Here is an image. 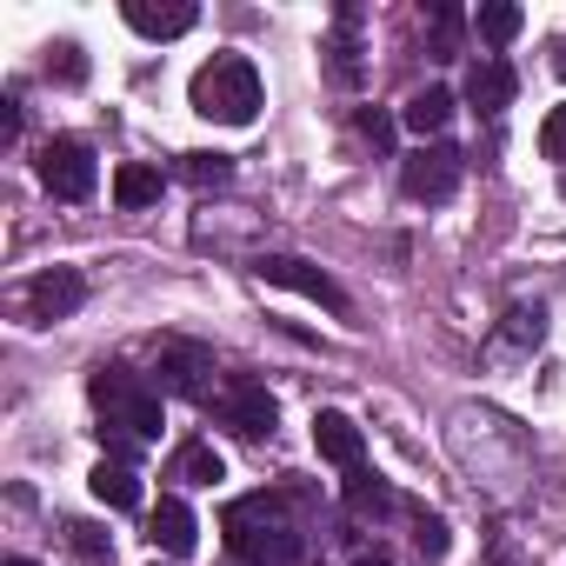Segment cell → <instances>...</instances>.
Wrapping results in <instances>:
<instances>
[{
  "label": "cell",
  "mask_w": 566,
  "mask_h": 566,
  "mask_svg": "<svg viewBox=\"0 0 566 566\" xmlns=\"http://www.w3.org/2000/svg\"><path fill=\"white\" fill-rule=\"evenodd\" d=\"M87 400L101 407V440L114 447V460H127L134 447L160 440V394L134 374V367H94L87 380Z\"/></svg>",
  "instance_id": "1"
},
{
  "label": "cell",
  "mask_w": 566,
  "mask_h": 566,
  "mask_svg": "<svg viewBox=\"0 0 566 566\" xmlns=\"http://www.w3.org/2000/svg\"><path fill=\"white\" fill-rule=\"evenodd\" d=\"M147 533H154V546H167V553H193V539H200L193 506H187L180 493H160V506L147 513Z\"/></svg>",
  "instance_id": "13"
},
{
  "label": "cell",
  "mask_w": 566,
  "mask_h": 566,
  "mask_svg": "<svg viewBox=\"0 0 566 566\" xmlns=\"http://www.w3.org/2000/svg\"><path fill=\"white\" fill-rule=\"evenodd\" d=\"M174 480H187V486H213V480H227V467H220V453H213L207 440H187V447L174 453Z\"/></svg>",
  "instance_id": "20"
},
{
  "label": "cell",
  "mask_w": 566,
  "mask_h": 566,
  "mask_svg": "<svg viewBox=\"0 0 566 566\" xmlns=\"http://www.w3.org/2000/svg\"><path fill=\"white\" fill-rule=\"evenodd\" d=\"M460 41H467V8L460 0H433L427 8V54L433 61H460Z\"/></svg>",
  "instance_id": "14"
},
{
  "label": "cell",
  "mask_w": 566,
  "mask_h": 566,
  "mask_svg": "<svg viewBox=\"0 0 566 566\" xmlns=\"http://www.w3.org/2000/svg\"><path fill=\"white\" fill-rule=\"evenodd\" d=\"M486 566H520V559L513 553H486Z\"/></svg>",
  "instance_id": "31"
},
{
  "label": "cell",
  "mask_w": 566,
  "mask_h": 566,
  "mask_svg": "<svg viewBox=\"0 0 566 566\" xmlns=\"http://www.w3.org/2000/svg\"><path fill=\"white\" fill-rule=\"evenodd\" d=\"M67 539H74V553H81V559H94V566H114V546H107V533H101V526H87V520H67Z\"/></svg>",
  "instance_id": "26"
},
{
  "label": "cell",
  "mask_w": 566,
  "mask_h": 566,
  "mask_svg": "<svg viewBox=\"0 0 566 566\" xmlns=\"http://www.w3.org/2000/svg\"><path fill=\"white\" fill-rule=\"evenodd\" d=\"M0 566H41V559H21V553H14V559H0Z\"/></svg>",
  "instance_id": "32"
},
{
  "label": "cell",
  "mask_w": 566,
  "mask_h": 566,
  "mask_svg": "<svg viewBox=\"0 0 566 566\" xmlns=\"http://www.w3.org/2000/svg\"><path fill=\"white\" fill-rule=\"evenodd\" d=\"M553 74H559V81H566V41H559V48H553Z\"/></svg>",
  "instance_id": "30"
},
{
  "label": "cell",
  "mask_w": 566,
  "mask_h": 566,
  "mask_svg": "<svg viewBox=\"0 0 566 566\" xmlns=\"http://www.w3.org/2000/svg\"><path fill=\"white\" fill-rule=\"evenodd\" d=\"M347 513H360V520H367V513H374V520H387V513H400V493H394L380 473H367V467H360V473H347Z\"/></svg>",
  "instance_id": "17"
},
{
  "label": "cell",
  "mask_w": 566,
  "mask_h": 566,
  "mask_svg": "<svg viewBox=\"0 0 566 566\" xmlns=\"http://www.w3.org/2000/svg\"><path fill=\"white\" fill-rule=\"evenodd\" d=\"M354 127H360L374 147H394V120H387L380 107H360V114H354Z\"/></svg>",
  "instance_id": "28"
},
{
  "label": "cell",
  "mask_w": 566,
  "mask_h": 566,
  "mask_svg": "<svg viewBox=\"0 0 566 566\" xmlns=\"http://www.w3.org/2000/svg\"><path fill=\"white\" fill-rule=\"evenodd\" d=\"M193 114H207L220 127H253V114H260V67L247 54H213L193 74Z\"/></svg>",
  "instance_id": "3"
},
{
  "label": "cell",
  "mask_w": 566,
  "mask_h": 566,
  "mask_svg": "<svg viewBox=\"0 0 566 566\" xmlns=\"http://www.w3.org/2000/svg\"><path fill=\"white\" fill-rule=\"evenodd\" d=\"M500 340L506 347H539L546 340V307H513L506 327H500Z\"/></svg>",
  "instance_id": "23"
},
{
  "label": "cell",
  "mask_w": 566,
  "mask_h": 566,
  "mask_svg": "<svg viewBox=\"0 0 566 566\" xmlns=\"http://www.w3.org/2000/svg\"><path fill=\"white\" fill-rule=\"evenodd\" d=\"M354 566H394V559H387L380 546H360V553H354Z\"/></svg>",
  "instance_id": "29"
},
{
  "label": "cell",
  "mask_w": 566,
  "mask_h": 566,
  "mask_svg": "<svg viewBox=\"0 0 566 566\" xmlns=\"http://www.w3.org/2000/svg\"><path fill=\"white\" fill-rule=\"evenodd\" d=\"M447 546H453L447 520H440V513H427V506H413V553L433 566V559H447Z\"/></svg>",
  "instance_id": "22"
},
{
  "label": "cell",
  "mask_w": 566,
  "mask_h": 566,
  "mask_svg": "<svg viewBox=\"0 0 566 566\" xmlns=\"http://www.w3.org/2000/svg\"><path fill=\"white\" fill-rule=\"evenodd\" d=\"M253 273L266 280V287H287V294H301V301H314V307H327V314H347L340 280H334V273H321V266H314V260H301V253H260V260H253Z\"/></svg>",
  "instance_id": "5"
},
{
  "label": "cell",
  "mask_w": 566,
  "mask_h": 566,
  "mask_svg": "<svg viewBox=\"0 0 566 566\" xmlns=\"http://www.w3.org/2000/svg\"><path fill=\"white\" fill-rule=\"evenodd\" d=\"M400 120H407V127L427 140V134H440V127L453 120V94H447V87H420V94L400 107Z\"/></svg>",
  "instance_id": "18"
},
{
  "label": "cell",
  "mask_w": 566,
  "mask_h": 566,
  "mask_svg": "<svg viewBox=\"0 0 566 566\" xmlns=\"http://www.w3.org/2000/svg\"><path fill=\"white\" fill-rule=\"evenodd\" d=\"M160 187H167V180H160V167H147V160H127V167L114 174V200H120L127 213H134V207H154Z\"/></svg>",
  "instance_id": "19"
},
{
  "label": "cell",
  "mask_w": 566,
  "mask_h": 566,
  "mask_svg": "<svg viewBox=\"0 0 566 566\" xmlns=\"http://www.w3.org/2000/svg\"><path fill=\"white\" fill-rule=\"evenodd\" d=\"M87 486H94V500H101V506H120V513H127V506H140V473H134L127 460H101V467L87 473Z\"/></svg>",
  "instance_id": "15"
},
{
  "label": "cell",
  "mask_w": 566,
  "mask_h": 566,
  "mask_svg": "<svg viewBox=\"0 0 566 566\" xmlns=\"http://www.w3.org/2000/svg\"><path fill=\"white\" fill-rule=\"evenodd\" d=\"M513 94H520V74H513L500 54H480V61L467 67V107H473V114L500 120V114L513 107Z\"/></svg>",
  "instance_id": "10"
},
{
  "label": "cell",
  "mask_w": 566,
  "mask_h": 566,
  "mask_svg": "<svg viewBox=\"0 0 566 566\" xmlns=\"http://www.w3.org/2000/svg\"><path fill=\"white\" fill-rule=\"evenodd\" d=\"M539 154L566 167V101H559V107H553V114L539 120Z\"/></svg>",
  "instance_id": "27"
},
{
  "label": "cell",
  "mask_w": 566,
  "mask_h": 566,
  "mask_svg": "<svg viewBox=\"0 0 566 566\" xmlns=\"http://www.w3.org/2000/svg\"><path fill=\"white\" fill-rule=\"evenodd\" d=\"M220 533H227V546H233L247 566H301V553H307L301 526L280 513L273 493H247V500H233V506L220 513Z\"/></svg>",
  "instance_id": "2"
},
{
  "label": "cell",
  "mask_w": 566,
  "mask_h": 566,
  "mask_svg": "<svg viewBox=\"0 0 566 566\" xmlns=\"http://www.w3.org/2000/svg\"><path fill=\"white\" fill-rule=\"evenodd\" d=\"M460 174H467V154H460L453 140H420V147L400 160V193L440 207V200L460 193Z\"/></svg>",
  "instance_id": "4"
},
{
  "label": "cell",
  "mask_w": 566,
  "mask_h": 566,
  "mask_svg": "<svg viewBox=\"0 0 566 566\" xmlns=\"http://www.w3.org/2000/svg\"><path fill=\"white\" fill-rule=\"evenodd\" d=\"M354 28H360V8H340V14H334V41H327L340 87H360V41H354Z\"/></svg>",
  "instance_id": "16"
},
{
  "label": "cell",
  "mask_w": 566,
  "mask_h": 566,
  "mask_svg": "<svg viewBox=\"0 0 566 566\" xmlns=\"http://www.w3.org/2000/svg\"><path fill=\"white\" fill-rule=\"evenodd\" d=\"M34 167H41V187H48L54 200H87V193L101 187V167H94V147H87V140H74V134H61V140H48Z\"/></svg>",
  "instance_id": "6"
},
{
  "label": "cell",
  "mask_w": 566,
  "mask_h": 566,
  "mask_svg": "<svg viewBox=\"0 0 566 566\" xmlns=\"http://www.w3.org/2000/svg\"><path fill=\"white\" fill-rule=\"evenodd\" d=\"M120 21H127L134 34H147V41H180V34L200 21V8H193V0H167V8H154V0H127Z\"/></svg>",
  "instance_id": "12"
},
{
  "label": "cell",
  "mask_w": 566,
  "mask_h": 566,
  "mask_svg": "<svg viewBox=\"0 0 566 566\" xmlns=\"http://www.w3.org/2000/svg\"><path fill=\"white\" fill-rule=\"evenodd\" d=\"M48 81H67V87L87 81V54H81V41H54V48H48Z\"/></svg>",
  "instance_id": "24"
},
{
  "label": "cell",
  "mask_w": 566,
  "mask_h": 566,
  "mask_svg": "<svg viewBox=\"0 0 566 566\" xmlns=\"http://www.w3.org/2000/svg\"><path fill=\"white\" fill-rule=\"evenodd\" d=\"M213 413H220V427H233L240 440H266V433L280 427V400H273L260 380H247V374H233V380L220 387Z\"/></svg>",
  "instance_id": "8"
},
{
  "label": "cell",
  "mask_w": 566,
  "mask_h": 566,
  "mask_svg": "<svg viewBox=\"0 0 566 566\" xmlns=\"http://www.w3.org/2000/svg\"><path fill=\"white\" fill-rule=\"evenodd\" d=\"M227 174H233L227 154H180V180H193V187H220Z\"/></svg>",
  "instance_id": "25"
},
{
  "label": "cell",
  "mask_w": 566,
  "mask_h": 566,
  "mask_svg": "<svg viewBox=\"0 0 566 566\" xmlns=\"http://www.w3.org/2000/svg\"><path fill=\"white\" fill-rule=\"evenodd\" d=\"M314 447H321V460H334L340 473H360V467H367V433H360L354 413H340V407H321V413H314Z\"/></svg>",
  "instance_id": "11"
},
{
  "label": "cell",
  "mask_w": 566,
  "mask_h": 566,
  "mask_svg": "<svg viewBox=\"0 0 566 566\" xmlns=\"http://www.w3.org/2000/svg\"><path fill=\"white\" fill-rule=\"evenodd\" d=\"M160 394H180L193 407H213V347L200 340H167L160 347Z\"/></svg>",
  "instance_id": "7"
},
{
  "label": "cell",
  "mask_w": 566,
  "mask_h": 566,
  "mask_svg": "<svg viewBox=\"0 0 566 566\" xmlns=\"http://www.w3.org/2000/svg\"><path fill=\"white\" fill-rule=\"evenodd\" d=\"M28 321H67V314H81V301H87V273L81 266H48V273H34L28 280Z\"/></svg>",
  "instance_id": "9"
},
{
  "label": "cell",
  "mask_w": 566,
  "mask_h": 566,
  "mask_svg": "<svg viewBox=\"0 0 566 566\" xmlns=\"http://www.w3.org/2000/svg\"><path fill=\"white\" fill-rule=\"evenodd\" d=\"M473 28H480V41H486V48H506V41L526 28V14L513 8V0H486V8L473 14Z\"/></svg>",
  "instance_id": "21"
}]
</instances>
